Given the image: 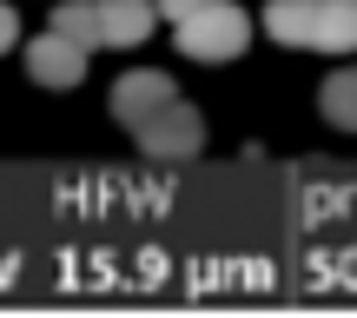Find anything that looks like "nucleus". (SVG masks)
I'll return each instance as SVG.
<instances>
[{
	"instance_id": "f257e3e1",
	"label": "nucleus",
	"mask_w": 357,
	"mask_h": 318,
	"mask_svg": "<svg viewBox=\"0 0 357 318\" xmlns=\"http://www.w3.org/2000/svg\"><path fill=\"white\" fill-rule=\"evenodd\" d=\"M265 34L278 47H318V53H351L357 47V0H271Z\"/></svg>"
},
{
	"instance_id": "f03ea898",
	"label": "nucleus",
	"mask_w": 357,
	"mask_h": 318,
	"mask_svg": "<svg viewBox=\"0 0 357 318\" xmlns=\"http://www.w3.org/2000/svg\"><path fill=\"white\" fill-rule=\"evenodd\" d=\"M252 47V13L238 7V0H205V7H192L185 20H178V53L185 60H238V53Z\"/></svg>"
},
{
	"instance_id": "7ed1b4c3",
	"label": "nucleus",
	"mask_w": 357,
	"mask_h": 318,
	"mask_svg": "<svg viewBox=\"0 0 357 318\" xmlns=\"http://www.w3.org/2000/svg\"><path fill=\"white\" fill-rule=\"evenodd\" d=\"M132 140H139V153H153V159H192L205 146V120H199V106H185L172 93L166 106H153L146 120H132Z\"/></svg>"
},
{
	"instance_id": "20e7f679",
	"label": "nucleus",
	"mask_w": 357,
	"mask_h": 318,
	"mask_svg": "<svg viewBox=\"0 0 357 318\" xmlns=\"http://www.w3.org/2000/svg\"><path fill=\"white\" fill-rule=\"evenodd\" d=\"M26 73H33V87L66 93V87H79V80H86V47L47 27L40 40H26Z\"/></svg>"
},
{
	"instance_id": "39448f33",
	"label": "nucleus",
	"mask_w": 357,
	"mask_h": 318,
	"mask_svg": "<svg viewBox=\"0 0 357 318\" xmlns=\"http://www.w3.org/2000/svg\"><path fill=\"white\" fill-rule=\"evenodd\" d=\"M172 93H178V87H172V73L132 66V73H119V80H113V100H106V106H113V120H126V127H132V120H146L153 106H166Z\"/></svg>"
},
{
	"instance_id": "423d86ee",
	"label": "nucleus",
	"mask_w": 357,
	"mask_h": 318,
	"mask_svg": "<svg viewBox=\"0 0 357 318\" xmlns=\"http://www.w3.org/2000/svg\"><path fill=\"white\" fill-rule=\"evenodd\" d=\"M93 13H100V47H139L159 20L153 0H93Z\"/></svg>"
},
{
	"instance_id": "0eeeda50",
	"label": "nucleus",
	"mask_w": 357,
	"mask_h": 318,
	"mask_svg": "<svg viewBox=\"0 0 357 318\" xmlns=\"http://www.w3.org/2000/svg\"><path fill=\"white\" fill-rule=\"evenodd\" d=\"M318 113L331 120V127L357 133V66H337V73L318 87Z\"/></svg>"
},
{
	"instance_id": "6e6552de",
	"label": "nucleus",
	"mask_w": 357,
	"mask_h": 318,
	"mask_svg": "<svg viewBox=\"0 0 357 318\" xmlns=\"http://www.w3.org/2000/svg\"><path fill=\"white\" fill-rule=\"evenodd\" d=\"M53 34H66V40H79V47H100V13H93V0H60L53 7Z\"/></svg>"
},
{
	"instance_id": "1a4fd4ad",
	"label": "nucleus",
	"mask_w": 357,
	"mask_h": 318,
	"mask_svg": "<svg viewBox=\"0 0 357 318\" xmlns=\"http://www.w3.org/2000/svg\"><path fill=\"white\" fill-rule=\"evenodd\" d=\"M13 40H20V13H13V7H7V0H0V53H7V47H13Z\"/></svg>"
},
{
	"instance_id": "9d476101",
	"label": "nucleus",
	"mask_w": 357,
	"mask_h": 318,
	"mask_svg": "<svg viewBox=\"0 0 357 318\" xmlns=\"http://www.w3.org/2000/svg\"><path fill=\"white\" fill-rule=\"evenodd\" d=\"M153 7H159V13H172V20H185V13H192V7H205V0H153Z\"/></svg>"
}]
</instances>
